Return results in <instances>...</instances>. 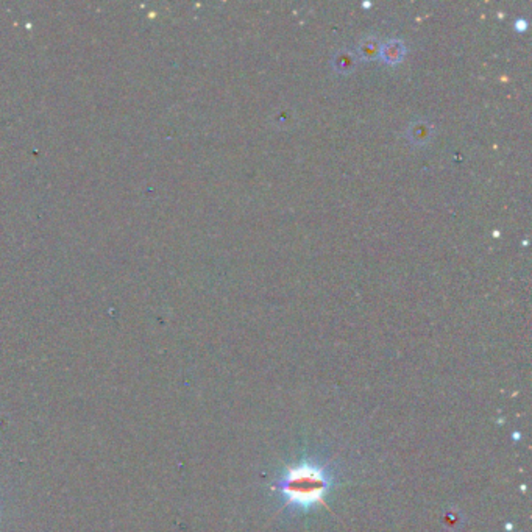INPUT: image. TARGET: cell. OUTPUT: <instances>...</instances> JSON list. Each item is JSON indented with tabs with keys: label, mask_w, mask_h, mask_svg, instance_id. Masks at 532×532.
Listing matches in <instances>:
<instances>
[{
	"label": "cell",
	"mask_w": 532,
	"mask_h": 532,
	"mask_svg": "<svg viewBox=\"0 0 532 532\" xmlns=\"http://www.w3.org/2000/svg\"><path fill=\"white\" fill-rule=\"evenodd\" d=\"M331 487L326 468L311 461L298 462L286 468L280 484L284 504L300 509L326 506L325 497Z\"/></svg>",
	"instance_id": "1"
},
{
	"label": "cell",
	"mask_w": 532,
	"mask_h": 532,
	"mask_svg": "<svg viewBox=\"0 0 532 532\" xmlns=\"http://www.w3.org/2000/svg\"><path fill=\"white\" fill-rule=\"evenodd\" d=\"M432 133H434L432 124H430L428 121H423V119H417V121L410 122L408 125L406 136L410 144L422 147L425 144H428V142L432 139Z\"/></svg>",
	"instance_id": "2"
},
{
	"label": "cell",
	"mask_w": 532,
	"mask_h": 532,
	"mask_svg": "<svg viewBox=\"0 0 532 532\" xmlns=\"http://www.w3.org/2000/svg\"><path fill=\"white\" fill-rule=\"evenodd\" d=\"M379 54H381V58H383V61L389 66H395L398 64L404 54H406V47H404L403 41L400 40H391L387 41L386 44H383L379 49Z\"/></svg>",
	"instance_id": "3"
},
{
	"label": "cell",
	"mask_w": 532,
	"mask_h": 532,
	"mask_svg": "<svg viewBox=\"0 0 532 532\" xmlns=\"http://www.w3.org/2000/svg\"><path fill=\"white\" fill-rule=\"evenodd\" d=\"M379 49H381V42L374 36H369V37H364V40L359 42L357 54L365 59H373L379 54Z\"/></svg>",
	"instance_id": "5"
},
{
	"label": "cell",
	"mask_w": 532,
	"mask_h": 532,
	"mask_svg": "<svg viewBox=\"0 0 532 532\" xmlns=\"http://www.w3.org/2000/svg\"><path fill=\"white\" fill-rule=\"evenodd\" d=\"M356 63H357V57L348 50L336 52V55L333 58L334 69L339 73H345V75L355 69Z\"/></svg>",
	"instance_id": "4"
}]
</instances>
